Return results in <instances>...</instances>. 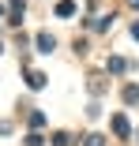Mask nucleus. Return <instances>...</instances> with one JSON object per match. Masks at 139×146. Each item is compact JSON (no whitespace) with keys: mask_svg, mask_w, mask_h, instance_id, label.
<instances>
[{"mask_svg":"<svg viewBox=\"0 0 139 146\" xmlns=\"http://www.w3.org/2000/svg\"><path fill=\"white\" fill-rule=\"evenodd\" d=\"M105 71H113V75H124V71H128V60H124V56H113V60L105 64Z\"/></svg>","mask_w":139,"mask_h":146,"instance_id":"f257e3e1","label":"nucleus"},{"mask_svg":"<svg viewBox=\"0 0 139 146\" xmlns=\"http://www.w3.org/2000/svg\"><path fill=\"white\" fill-rule=\"evenodd\" d=\"M113 131H117L120 139H128V131H132V127H128V116H120V112L113 116Z\"/></svg>","mask_w":139,"mask_h":146,"instance_id":"f03ea898","label":"nucleus"},{"mask_svg":"<svg viewBox=\"0 0 139 146\" xmlns=\"http://www.w3.org/2000/svg\"><path fill=\"white\" fill-rule=\"evenodd\" d=\"M87 86H90L94 94H105V75H90V79H87Z\"/></svg>","mask_w":139,"mask_h":146,"instance_id":"7ed1b4c3","label":"nucleus"},{"mask_svg":"<svg viewBox=\"0 0 139 146\" xmlns=\"http://www.w3.org/2000/svg\"><path fill=\"white\" fill-rule=\"evenodd\" d=\"M26 82H30L34 90H41V86H45V75L41 71H26Z\"/></svg>","mask_w":139,"mask_h":146,"instance_id":"20e7f679","label":"nucleus"},{"mask_svg":"<svg viewBox=\"0 0 139 146\" xmlns=\"http://www.w3.org/2000/svg\"><path fill=\"white\" fill-rule=\"evenodd\" d=\"M57 15H60V19L75 15V4H72V0H60V4H57Z\"/></svg>","mask_w":139,"mask_h":146,"instance_id":"39448f33","label":"nucleus"},{"mask_svg":"<svg viewBox=\"0 0 139 146\" xmlns=\"http://www.w3.org/2000/svg\"><path fill=\"white\" fill-rule=\"evenodd\" d=\"M53 45H57L53 34H38V49H41V52H53Z\"/></svg>","mask_w":139,"mask_h":146,"instance_id":"423d86ee","label":"nucleus"},{"mask_svg":"<svg viewBox=\"0 0 139 146\" xmlns=\"http://www.w3.org/2000/svg\"><path fill=\"white\" fill-rule=\"evenodd\" d=\"M124 101L128 105H139V86H124Z\"/></svg>","mask_w":139,"mask_h":146,"instance_id":"0eeeda50","label":"nucleus"},{"mask_svg":"<svg viewBox=\"0 0 139 146\" xmlns=\"http://www.w3.org/2000/svg\"><path fill=\"white\" fill-rule=\"evenodd\" d=\"M87 146H105V139L102 135H87Z\"/></svg>","mask_w":139,"mask_h":146,"instance_id":"6e6552de","label":"nucleus"},{"mask_svg":"<svg viewBox=\"0 0 139 146\" xmlns=\"http://www.w3.org/2000/svg\"><path fill=\"white\" fill-rule=\"evenodd\" d=\"M132 38H135V41H139V23H135V26H132Z\"/></svg>","mask_w":139,"mask_h":146,"instance_id":"1a4fd4ad","label":"nucleus"},{"mask_svg":"<svg viewBox=\"0 0 139 146\" xmlns=\"http://www.w3.org/2000/svg\"><path fill=\"white\" fill-rule=\"evenodd\" d=\"M128 4H132V8H139V0H128Z\"/></svg>","mask_w":139,"mask_h":146,"instance_id":"9d476101","label":"nucleus"}]
</instances>
